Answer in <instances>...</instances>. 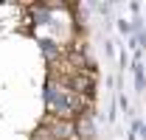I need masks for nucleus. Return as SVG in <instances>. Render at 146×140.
<instances>
[{"label": "nucleus", "instance_id": "obj_1", "mask_svg": "<svg viewBox=\"0 0 146 140\" xmlns=\"http://www.w3.org/2000/svg\"><path fill=\"white\" fill-rule=\"evenodd\" d=\"M138 62H141V53L135 56V67H132V70H135V90L143 92V87H146V73H143V67H141Z\"/></svg>", "mask_w": 146, "mask_h": 140}, {"label": "nucleus", "instance_id": "obj_2", "mask_svg": "<svg viewBox=\"0 0 146 140\" xmlns=\"http://www.w3.org/2000/svg\"><path fill=\"white\" fill-rule=\"evenodd\" d=\"M39 45H42V51H45V56H51V59H54L56 53H59V51H56V45H54V42H48V39H39Z\"/></svg>", "mask_w": 146, "mask_h": 140}, {"label": "nucleus", "instance_id": "obj_3", "mask_svg": "<svg viewBox=\"0 0 146 140\" xmlns=\"http://www.w3.org/2000/svg\"><path fill=\"white\" fill-rule=\"evenodd\" d=\"M118 104H121V109H124V112H129V101H127V95H118Z\"/></svg>", "mask_w": 146, "mask_h": 140}]
</instances>
